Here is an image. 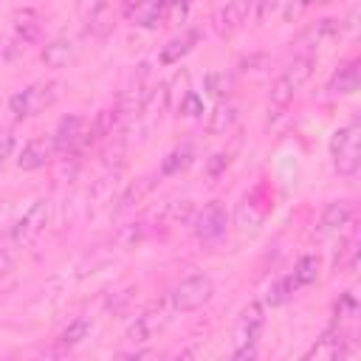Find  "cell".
Returning a JSON list of instances; mask_svg holds the SVG:
<instances>
[{
  "label": "cell",
  "mask_w": 361,
  "mask_h": 361,
  "mask_svg": "<svg viewBox=\"0 0 361 361\" xmlns=\"http://www.w3.org/2000/svg\"><path fill=\"white\" fill-rule=\"evenodd\" d=\"M313 65H316V56L299 54V56H293V62L276 76V82L271 85V93H268V124H274V121H279V118L285 116V110L293 104V99H296V93L302 90V85L310 79Z\"/></svg>",
  "instance_id": "6da1fadb"
},
{
  "label": "cell",
  "mask_w": 361,
  "mask_h": 361,
  "mask_svg": "<svg viewBox=\"0 0 361 361\" xmlns=\"http://www.w3.org/2000/svg\"><path fill=\"white\" fill-rule=\"evenodd\" d=\"M330 158L341 178H353L361 166V124L358 118H350L344 127H338L330 138Z\"/></svg>",
  "instance_id": "7a4b0ae2"
},
{
  "label": "cell",
  "mask_w": 361,
  "mask_h": 361,
  "mask_svg": "<svg viewBox=\"0 0 361 361\" xmlns=\"http://www.w3.org/2000/svg\"><path fill=\"white\" fill-rule=\"evenodd\" d=\"M265 327V307L262 302H248L234 324V358H254L257 355V341Z\"/></svg>",
  "instance_id": "3957f363"
},
{
  "label": "cell",
  "mask_w": 361,
  "mask_h": 361,
  "mask_svg": "<svg viewBox=\"0 0 361 361\" xmlns=\"http://www.w3.org/2000/svg\"><path fill=\"white\" fill-rule=\"evenodd\" d=\"M48 217H51V200L48 197H39V200H34L28 209H25V214L11 226V231H8V245L11 248H28L31 243H37V237L45 231V226H48Z\"/></svg>",
  "instance_id": "277c9868"
},
{
  "label": "cell",
  "mask_w": 361,
  "mask_h": 361,
  "mask_svg": "<svg viewBox=\"0 0 361 361\" xmlns=\"http://www.w3.org/2000/svg\"><path fill=\"white\" fill-rule=\"evenodd\" d=\"M214 293V282L206 276V274H195V276H186L180 279L172 290H169V305L172 310L178 313H189V310H197L203 307Z\"/></svg>",
  "instance_id": "5b68a950"
},
{
  "label": "cell",
  "mask_w": 361,
  "mask_h": 361,
  "mask_svg": "<svg viewBox=\"0 0 361 361\" xmlns=\"http://www.w3.org/2000/svg\"><path fill=\"white\" fill-rule=\"evenodd\" d=\"M56 87H59L56 82H37V85H28V87H23L20 93L11 96L8 107H11V113H14L17 118L37 116V113H42L45 107H51V104L56 102V96H59Z\"/></svg>",
  "instance_id": "8992f818"
},
{
  "label": "cell",
  "mask_w": 361,
  "mask_h": 361,
  "mask_svg": "<svg viewBox=\"0 0 361 361\" xmlns=\"http://www.w3.org/2000/svg\"><path fill=\"white\" fill-rule=\"evenodd\" d=\"M228 228V212L223 200H209L195 217V234L200 240H217Z\"/></svg>",
  "instance_id": "52a82bcc"
},
{
  "label": "cell",
  "mask_w": 361,
  "mask_h": 361,
  "mask_svg": "<svg viewBox=\"0 0 361 361\" xmlns=\"http://www.w3.org/2000/svg\"><path fill=\"white\" fill-rule=\"evenodd\" d=\"M353 353V338L344 333V327L341 324H333L307 353H305V358H344V355H350Z\"/></svg>",
  "instance_id": "ba28073f"
},
{
  "label": "cell",
  "mask_w": 361,
  "mask_h": 361,
  "mask_svg": "<svg viewBox=\"0 0 361 361\" xmlns=\"http://www.w3.org/2000/svg\"><path fill=\"white\" fill-rule=\"evenodd\" d=\"M350 223H353V206H350L347 200H333V203H327V209L322 212L313 237H316V240L336 237V234H341Z\"/></svg>",
  "instance_id": "9c48e42d"
},
{
  "label": "cell",
  "mask_w": 361,
  "mask_h": 361,
  "mask_svg": "<svg viewBox=\"0 0 361 361\" xmlns=\"http://www.w3.org/2000/svg\"><path fill=\"white\" fill-rule=\"evenodd\" d=\"M164 322H166L164 305H149V307H144V310L135 316V322L127 327L124 338L133 341V344H147V341L164 327Z\"/></svg>",
  "instance_id": "30bf717a"
},
{
  "label": "cell",
  "mask_w": 361,
  "mask_h": 361,
  "mask_svg": "<svg viewBox=\"0 0 361 361\" xmlns=\"http://www.w3.org/2000/svg\"><path fill=\"white\" fill-rule=\"evenodd\" d=\"M338 34H341V20L324 17V20L313 23L307 31H302V37H299V54H310V56H313L322 45L333 42Z\"/></svg>",
  "instance_id": "8fae6325"
},
{
  "label": "cell",
  "mask_w": 361,
  "mask_h": 361,
  "mask_svg": "<svg viewBox=\"0 0 361 361\" xmlns=\"http://www.w3.org/2000/svg\"><path fill=\"white\" fill-rule=\"evenodd\" d=\"M251 8H254V0H226V3L212 14L214 31H217V34H231V31H237V28L248 20Z\"/></svg>",
  "instance_id": "7c38bea8"
},
{
  "label": "cell",
  "mask_w": 361,
  "mask_h": 361,
  "mask_svg": "<svg viewBox=\"0 0 361 361\" xmlns=\"http://www.w3.org/2000/svg\"><path fill=\"white\" fill-rule=\"evenodd\" d=\"M54 152H56V149H54V141L45 138V135H37V138H31V141L23 144V149H20V155H17V166H20L23 172L42 169V166L51 161Z\"/></svg>",
  "instance_id": "4fadbf2b"
},
{
  "label": "cell",
  "mask_w": 361,
  "mask_h": 361,
  "mask_svg": "<svg viewBox=\"0 0 361 361\" xmlns=\"http://www.w3.org/2000/svg\"><path fill=\"white\" fill-rule=\"evenodd\" d=\"M82 135H85V118L82 116H65L56 124V133L51 135V141H54L56 152H65V149H73L76 144H82Z\"/></svg>",
  "instance_id": "5bb4252c"
},
{
  "label": "cell",
  "mask_w": 361,
  "mask_h": 361,
  "mask_svg": "<svg viewBox=\"0 0 361 361\" xmlns=\"http://www.w3.org/2000/svg\"><path fill=\"white\" fill-rule=\"evenodd\" d=\"M172 0H135V6L130 8V17L135 25H144V28H152L158 25V20L166 17Z\"/></svg>",
  "instance_id": "9a60e30c"
},
{
  "label": "cell",
  "mask_w": 361,
  "mask_h": 361,
  "mask_svg": "<svg viewBox=\"0 0 361 361\" xmlns=\"http://www.w3.org/2000/svg\"><path fill=\"white\" fill-rule=\"evenodd\" d=\"M355 87H358V62H355V59H347V62H341V65L333 71V76H330V82H327V90L336 93V96H347V93H353Z\"/></svg>",
  "instance_id": "2e32d148"
},
{
  "label": "cell",
  "mask_w": 361,
  "mask_h": 361,
  "mask_svg": "<svg viewBox=\"0 0 361 361\" xmlns=\"http://www.w3.org/2000/svg\"><path fill=\"white\" fill-rule=\"evenodd\" d=\"M197 37H200V34H197L195 28H189V31H183L180 37H175V39H169V45H166V48L161 51V56H158V59H161L164 65H175V62H180V56L192 51V45L197 42Z\"/></svg>",
  "instance_id": "e0dca14e"
},
{
  "label": "cell",
  "mask_w": 361,
  "mask_h": 361,
  "mask_svg": "<svg viewBox=\"0 0 361 361\" xmlns=\"http://www.w3.org/2000/svg\"><path fill=\"white\" fill-rule=\"evenodd\" d=\"M14 31L23 42H34L39 37V14L34 8H23L14 14Z\"/></svg>",
  "instance_id": "ac0fdd59"
},
{
  "label": "cell",
  "mask_w": 361,
  "mask_h": 361,
  "mask_svg": "<svg viewBox=\"0 0 361 361\" xmlns=\"http://www.w3.org/2000/svg\"><path fill=\"white\" fill-rule=\"evenodd\" d=\"M71 59H73V42H68V39H54L42 51V62L48 68H65Z\"/></svg>",
  "instance_id": "d6986e66"
},
{
  "label": "cell",
  "mask_w": 361,
  "mask_h": 361,
  "mask_svg": "<svg viewBox=\"0 0 361 361\" xmlns=\"http://www.w3.org/2000/svg\"><path fill=\"white\" fill-rule=\"evenodd\" d=\"M237 116H240V110L234 104H217L212 118H209V133L212 135H226L237 124Z\"/></svg>",
  "instance_id": "ffe728a7"
},
{
  "label": "cell",
  "mask_w": 361,
  "mask_h": 361,
  "mask_svg": "<svg viewBox=\"0 0 361 361\" xmlns=\"http://www.w3.org/2000/svg\"><path fill=\"white\" fill-rule=\"evenodd\" d=\"M355 259H358V234H355V231H350V234L338 243V251H336L333 268H336V271L355 268Z\"/></svg>",
  "instance_id": "44dd1931"
},
{
  "label": "cell",
  "mask_w": 361,
  "mask_h": 361,
  "mask_svg": "<svg viewBox=\"0 0 361 361\" xmlns=\"http://www.w3.org/2000/svg\"><path fill=\"white\" fill-rule=\"evenodd\" d=\"M290 279L296 282V288H307V285H313V282L319 279V257L305 254V257L296 262V268H293Z\"/></svg>",
  "instance_id": "7402d4cb"
},
{
  "label": "cell",
  "mask_w": 361,
  "mask_h": 361,
  "mask_svg": "<svg viewBox=\"0 0 361 361\" xmlns=\"http://www.w3.org/2000/svg\"><path fill=\"white\" fill-rule=\"evenodd\" d=\"M189 164H192V149H189V147L172 149V152L161 161V175H178V172L186 169Z\"/></svg>",
  "instance_id": "603a6c76"
},
{
  "label": "cell",
  "mask_w": 361,
  "mask_h": 361,
  "mask_svg": "<svg viewBox=\"0 0 361 361\" xmlns=\"http://www.w3.org/2000/svg\"><path fill=\"white\" fill-rule=\"evenodd\" d=\"M299 288H296V282L290 279V276H285V279H276L271 288H268V296H265V302L268 305H282V302H288L293 293H296Z\"/></svg>",
  "instance_id": "cb8c5ba5"
},
{
  "label": "cell",
  "mask_w": 361,
  "mask_h": 361,
  "mask_svg": "<svg viewBox=\"0 0 361 361\" xmlns=\"http://www.w3.org/2000/svg\"><path fill=\"white\" fill-rule=\"evenodd\" d=\"M87 330H90V324H87L85 319H76V322H71V324H68V330L59 336V347H62V350H68V347L79 344V341L87 336Z\"/></svg>",
  "instance_id": "d4e9b609"
},
{
  "label": "cell",
  "mask_w": 361,
  "mask_h": 361,
  "mask_svg": "<svg viewBox=\"0 0 361 361\" xmlns=\"http://www.w3.org/2000/svg\"><path fill=\"white\" fill-rule=\"evenodd\" d=\"M324 3H330V0H290V6H288V11H285V20H296V17H302V14H307L310 8L324 6Z\"/></svg>",
  "instance_id": "484cf974"
},
{
  "label": "cell",
  "mask_w": 361,
  "mask_h": 361,
  "mask_svg": "<svg viewBox=\"0 0 361 361\" xmlns=\"http://www.w3.org/2000/svg\"><path fill=\"white\" fill-rule=\"evenodd\" d=\"M228 164H231V152H217V155H212V161H209V166H206V169H209V175H212V178H217Z\"/></svg>",
  "instance_id": "4316f807"
},
{
  "label": "cell",
  "mask_w": 361,
  "mask_h": 361,
  "mask_svg": "<svg viewBox=\"0 0 361 361\" xmlns=\"http://www.w3.org/2000/svg\"><path fill=\"white\" fill-rule=\"evenodd\" d=\"M107 3H110V0H79V8H82L85 14H90V17H96V14H102V11L107 8Z\"/></svg>",
  "instance_id": "83f0119b"
},
{
  "label": "cell",
  "mask_w": 361,
  "mask_h": 361,
  "mask_svg": "<svg viewBox=\"0 0 361 361\" xmlns=\"http://www.w3.org/2000/svg\"><path fill=\"white\" fill-rule=\"evenodd\" d=\"M180 113H183V116H197V113H200V99H197L195 93H189V96L180 102Z\"/></svg>",
  "instance_id": "f1b7e54d"
},
{
  "label": "cell",
  "mask_w": 361,
  "mask_h": 361,
  "mask_svg": "<svg viewBox=\"0 0 361 361\" xmlns=\"http://www.w3.org/2000/svg\"><path fill=\"white\" fill-rule=\"evenodd\" d=\"M11 149H14V135H11V133H3V135H0V169H3L6 158L11 155Z\"/></svg>",
  "instance_id": "f546056e"
},
{
  "label": "cell",
  "mask_w": 361,
  "mask_h": 361,
  "mask_svg": "<svg viewBox=\"0 0 361 361\" xmlns=\"http://www.w3.org/2000/svg\"><path fill=\"white\" fill-rule=\"evenodd\" d=\"M121 355H124V358H149V355H155V353H152V350H138V347H135V350H127V353H121Z\"/></svg>",
  "instance_id": "4dcf8cb0"
},
{
  "label": "cell",
  "mask_w": 361,
  "mask_h": 361,
  "mask_svg": "<svg viewBox=\"0 0 361 361\" xmlns=\"http://www.w3.org/2000/svg\"><path fill=\"white\" fill-rule=\"evenodd\" d=\"M6 268H8V254H6V251H0V274H3Z\"/></svg>",
  "instance_id": "1f68e13d"
}]
</instances>
